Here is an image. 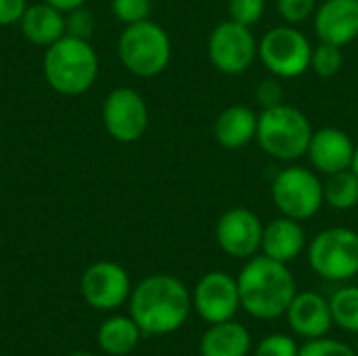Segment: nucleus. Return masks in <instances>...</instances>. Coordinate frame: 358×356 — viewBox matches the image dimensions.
Listing matches in <instances>:
<instances>
[{"mask_svg": "<svg viewBox=\"0 0 358 356\" xmlns=\"http://www.w3.org/2000/svg\"><path fill=\"white\" fill-rule=\"evenodd\" d=\"M193 298L187 285L174 275L145 277L130 294V317L147 336L178 332L191 313Z\"/></svg>", "mask_w": 358, "mask_h": 356, "instance_id": "obj_1", "label": "nucleus"}, {"mask_svg": "<svg viewBox=\"0 0 358 356\" xmlns=\"http://www.w3.org/2000/svg\"><path fill=\"white\" fill-rule=\"evenodd\" d=\"M241 308L260 321H273L287 313L296 298V279L285 262L268 256H252L237 277Z\"/></svg>", "mask_w": 358, "mask_h": 356, "instance_id": "obj_2", "label": "nucleus"}, {"mask_svg": "<svg viewBox=\"0 0 358 356\" xmlns=\"http://www.w3.org/2000/svg\"><path fill=\"white\" fill-rule=\"evenodd\" d=\"M42 71L48 86L63 97H80L88 92L99 78V55L90 40L65 34L46 46Z\"/></svg>", "mask_w": 358, "mask_h": 356, "instance_id": "obj_3", "label": "nucleus"}, {"mask_svg": "<svg viewBox=\"0 0 358 356\" xmlns=\"http://www.w3.org/2000/svg\"><path fill=\"white\" fill-rule=\"evenodd\" d=\"M313 132L308 118L285 103L266 107L258 115V145L275 159L294 162L306 155Z\"/></svg>", "mask_w": 358, "mask_h": 356, "instance_id": "obj_4", "label": "nucleus"}, {"mask_svg": "<svg viewBox=\"0 0 358 356\" xmlns=\"http://www.w3.org/2000/svg\"><path fill=\"white\" fill-rule=\"evenodd\" d=\"M117 57L132 76L155 78L170 65L172 42L162 25L145 19L126 25L117 40Z\"/></svg>", "mask_w": 358, "mask_h": 356, "instance_id": "obj_5", "label": "nucleus"}, {"mask_svg": "<svg viewBox=\"0 0 358 356\" xmlns=\"http://www.w3.org/2000/svg\"><path fill=\"white\" fill-rule=\"evenodd\" d=\"M313 271L327 281H346L358 275V233L346 227L321 231L308 245Z\"/></svg>", "mask_w": 358, "mask_h": 356, "instance_id": "obj_6", "label": "nucleus"}, {"mask_svg": "<svg viewBox=\"0 0 358 356\" xmlns=\"http://www.w3.org/2000/svg\"><path fill=\"white\" fill-rule=\"evenodd\" d=\"M271 195L277 210L294 220L313 218L325 201L323 183L313 170L302 166L281 170L273 180Z\"/></svg>", "mask_w": 358, "mask_h": 356, "instance_id": "obj_7", "label": "nucleus"}, {"mask_svg": "<svg viewBox=\"0 0 358 356\" xmlns=\"http://www.w3.org/2000/svg\"><path fill=\"white\" fill-rule=\"evenodd\" d=\"M258 57L275 78H298L308 71L313 46L294 25L268 29L258 42Z\"/></svg>", "mask_w": 358, "mask_h": 356, "instance_id": "obj_8", "label": "nucleus"}, {"mask_svg": "<svg viewBox=\"0 0 358 356\" xmlns=\"http://www.w3.org/2000/svg\"><path fill=\"white\" fill-rule=\"evenodd\" d=\"M208 57L212 65L227 76L248 71L258 57V42L252 27L233 19L218 23L208 38Z\"/></svg>", "mask_w": 358, "mask_h": 356, "instance_id": "obj_9", "label": "nucleus"}, {"mask_svg": "<svg viewBox=\"0 0 358 356\" xmlns=\"http://www.w3.org/2000/svg\"><path fill=\"white\" fill-rule=\"evenodd\" d=\"M103 126L117 143H136L149 126V109L143 94L122 86L111 90L103 101Z\"/></svg>", "mask_w": 358, "mask_h": 356, "instance_id": "obj_10", "label": "nucleus"}, {"mask_svg": "<svg viewBox=\"0 0 358 356\" xmlns=\"http://www.w3.org/2000/svg\"><path fill=\"white\" fill-rule=\"evenodd\" d=\"M80 292L88 306L96 311H115L130 300L132 287L124 266L111 260H101L84 271Z\"/></svg>", "mask_w": 358, "mask_h": 356, "instance_id": "obj_11", "label": "nucleus"}, {"mask_svg": "<svg viewBox=\"0 0 358 356\" xmlns=\"http://www.w3.org/2000/svg\"><path fill=\"white\" fill-rule=\"evenodd\" d=\"M191 298L195 313L210 325L231 321L241 308L237 279L222 271H212L203 275L197 281Z\"/></svg>", "mask_w": 358, "mask_h": 356, "instance_id": "obj_12", "label": "nucleus"}, {"mask_svg": "<svg viewBox=\"0 0 358 356\" xmlns=\"http://www.w3.org/2000/svg\"><path fill=\"white\" fill-rule=\"evenodd\" d=\"M264 227L248 208L227 210L216 225V241L231 258H252L262 245Z\"/></svg>", "mask_w": 358, "mask_h": 356, "instance_id": "obj_13", "label": "nucleus"}, {"mask_svg": "<svg viewBox=\"0 0 358 356\" xmlns=\"http://www.w3.org/2000/svg\"><path fill=\"white\" fill-rule=\"evenodd\" d=\"M315 34L327 44H350L358 38V0H325L315 15Z\"/></svg>", "mask_w": 358, "mask_h": 356, "instance_id": "obj_14", "label": "nucleus"}, {"mask_svg": "<svg viewBox=\"0 0 358 356\" xmlns=\"http://www.w3.org/2000/svg\"><path fill=\"white\" fill-rule=\"evenodd\" d=\"M287 323L289 327L306 338V340H317V338H325L334 325V315H331V306L329 300L323 298L317 292H302L296 294V298L292 300L287 313Z\"/></svg>", "mask_w": 358, "mask_h": 356, "instance_id": "obj_15", "label": "nucleus"}, {"mask_svg": "<svg viewBox=\"0 0 358 356\" xmlns=\"http://www.w3.org/2000/svg\"><path fill=\"white\" fill-rule=\"evenodd\" d=\"M355 143L340 128H321L313 132L308 145V157L315 170L323 174H336L340 170H348L355 157Z\"/></svg>", "mask_w": 358, "mask_h": 356, "instance_id": "obj_16", "label": "nucleus"}, {"mask_svg": "<svg viewBox=\"0 0 358 356\" xmlns=\"http://www.w3.org/2000/svg\"><path fill=\"white\" fill-rule=\"evenodd\" d=\"M304 245H306V235L304 229L300 227V220L281 216L264 227L260 250L264 256L287 264L302 254Z\"/></svg>", "mask_w": 358, "mask_h": 356, "instance_id": "obj_17", "label": "nucleus"}, {"mask_svg": "<svg viewBox=\"0 0 358 356\" xmlns=\"http://www.w3.org/2000/svg\"><path fill=\"white\" fill-rule=\"evenodd\" d=\"M21 34L27 42L36 46H50L57 40H61L67 29H65V13L46 4V2H36L27 4L21 21H19Z\"/></svg>", "mask_w": 358, "mask_h": 356, "instance_id": "obj_18", "label": "nucleus"}, {"mask_svg": "<svg viewBox=\"0 0 358 356\" xmlns=\"http://www.w3.org/2000/svg\"><path fill=\"white\" fill-rule=\"evenodd\" d=\"M258 115L245 105H231L222 109L214 122V138L224 149H241L256 138Z\"/></svg>", "mask_w": 358, "mask_h": 356, "instance_id": "obj_19", "label": "nucleus"}, {"mask_svg": "<svg viewBox=\"0 0 358 356\" xmlns=\"http://www.w3.org/2000/svg\"><path fill=\"white\" fill-rule=\"evenodd\" d=\"M252 348V336L241 325L231 321L214 323L199 342L201 356H248Z\"/></svg>", "mask_w": 358, "mask_h": 356, "instance_id": "obj_20", "label": "nucleus"}, {"mask_svg": "<svg viewBox=\"0 0 358 356\" xmlns=\"http://www.w3.org/2000/svg\"><path fill=\"white\" fill-rule=\"evenodd\" d=\"M141 336L143 332L138 329L132 317L115 315L103 321V325L99 327L96 340L103 353L111 356H126L136 348Z\"/></svg>", "mask_w": 358, "mask_h": 356, "instance_id": "obj_21", "label": "nucleus"}, {"mask_svg": "<svg viewBox=\"0 0 358 356\" xmlns=\"http://www.w3.org/2000/svg\"><path fill=\"white\" fill-rule=\"evenodd\" d=\"M325 201L334 210H352L358 206V176L348 168L327 176L323 185Z\"/></svg>", "mask_w": 358, "mask_h": 356, "instance_id": "obj_22", "label": "nucleus"}, {"mask_svg": "<svg viewBox=\"0 0 358 356\" xmlns=\"http://www.w3.org/2000/svg\"><path fill=\"white\" fill-rule=\"evenodd\" d=\"M329 306H331V315H334V323L336 325H340L344 332L358 334L357 285H348V287H342V290L334 292V296L329 298Z\"/></svg>", "mask_w": 358, "mask_h": 356, "instance_id": "obj_23", "label": "nucleus"}, {"mask_svg": "<svg viewBox=\"0 0 358 356\" xmlns=\"http://www.w3.org/2000/svg\"><path fill=\"white\" fill-rule=\"evenodd\" d=\"M344 65V55H342V46L336 44H327L321 42L317 48H313V57H310V67L317 76L321 78H331L336 76Z\"/></svg>", "mask_w": 358, "mask_h": 356, "instance_id": "obj_24", "label": "nucleus"}, {"mask_svg": "<svg viewBox=\"0 0 358 356\" xmlns=\"http://www.w3.org/2000/svg\"><path fill=\"white\" fill-rule=\"evenodd\" d=\"M111 13L124 25H132L149 19L151 0H111Z\"/></svg>", "mask_w": 358, "mask_h": 356, "instance_id": "obj_25", "label": "nucleus"}, {"mask_svg": "<svg viewBox=\"0 0 358 356\" xmlns=\"http://www.w3.org/2000/svg\"><path fill=\"white\" fill-rule=\"evenodd\" d=\"M298 356H358L355 348H350L348 344L334 340V338H317V340H308Z\"/></svg>", "mask_w": 358, "mask_h": 356, "instance_id": "obj_26", "label": "nucleus"}, {"mask_svg": "<svg viewBox=\"0 0 358 356\" xmlns=\"http://www.w3.org/2000/svg\"><path fill=\"white\" fill-rule=\"evenodd\" d=\"M264 0H229V17L241 25H256L264 15Z\"/></svg>", "mask_w": 358, "mask_h": 356, "instance_id": "obj_27", "label": "nucleus"}, {"mask_svg": "<svg viewBox=\"0 0 358 356\" xmlns=\"http://www.w3.org/2000/svg\"><path fill=\"white\" fill-rule=\"evenodd\" d=\"M65 29H67L69 36L90 40V36L94 31V17H92V13L86 6H80V8H73V10L65 13Z\"/></svg>", "mask_w": 358, "mask_h": 356, "instance_id": "obj_28", "label": "nucleus"}, {"mask_svg": "<svg viewBox=\"0 0 358 356\" xmlns=\"http://www.w3.org/2000/svg\"><path fill=\"white\" fill-rule=\"evenodd\" d=\"M277 10L287 25H298L313 15L315 0H277Z\"/></svg>", "mask_w": 358, "mask_h": 356, "instance_id": "obj_29", "label": "nucleus"}, {"mask_svg": "<svg viewBox=\"0 0 358 356\" xmlns=\"http://www.w3.org/2000/svg\"><path fill=\"white\" fill-rule=\"evenodd\" d=\"M300 348L294 338L283 334H273L258 344L256 356H298Z\"/></svg>", "mask_w": 358, "mask_h": 356, "instance_id": "obj_30", "label": "nucleus"}, {"mask_svg": "<svg viewBox=\"0 0 358 356\" xmlns=\"http://www.w3.org/2000/svg\"><path fill=\"white\" fill-rule=\"evenodd\" d=\"M256 101L262 105V109L281 105L283 103V88H281V84L277 80H264L256 88Z\"/></svg>", "mask_w": 358, "mask_h": 356, "instance_id": "obj_31", "label": "nucleus"}, {"mask_svg": "<svg viewBox=\"0 0 358 356\" xmlns=\"http://www.w3.org/2000/svg\"><path fill=\"white\" fill-rule=\"evenodd\" d=\"M25 8H27V0H0V27L19 23Z\"/></svg>", "mask_w": 358, "mask_h": 356, "instance_id": "obj_32", "label": "nucleus"}, {"mask_svg": "<svg viewBox=\"0 0 358 356\" xmlns=\"http://www.w3.org/2000/svg\"><path fill=\"white\" fill-rule=\"evenodd\" d=\"M42 2H46V4H50V6H55V8H59V10H63V13H69V10H73V8H80V6L86 4V0H42Z\"/></svg>", "mask_w": 358, "mask_h": 356, "instance_id": "obj_33", "label": "nucleus"}, {"mask_svg": "<svg viewBox=\"0 0 358 356\" xmlns=\"http://www.w3.org/2000/svg\"><path fill=\"white\" fill-rule=\"evenodd\" d=\"M350 170H352V172L358 176V147L355 149V157H352V166H350Z\"/></svg>", "mask_w": 358, "mask_h": 356, "instance_id": "obj_34", "label": "nucleus"}, {"mask_svg": "<svg viewBox=\"0 0 358 356\" xmlns=\"http://www.w3.org/2000/svg\"><path fill=\"white\" fill-rule=\"evenodd\" d=\"M69 356H92L90 353H84V350H78V353H71Z\"/></svg>", "mask_w": 358, "mask_h": 356, "instance_id": "obj_35", "label": "nucleus"}, {"mask_svg": "<svg viewBox=\"0 0 358 356\" xmlns=\"http://www.w3.org/2000/svg\"><path fill=\"white\" fill-rule=\"evenodd\" d=\"M357 355H358V346H357Z\"/></svg>", "mask_w": 358, "mask_h": 356, "instance_id": "obj_36", "label": "nucleus"}]
</instances>
